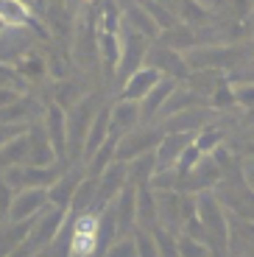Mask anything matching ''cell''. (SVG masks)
Segmentation results:
<instances>
[{
	"mask_svg": "<svg viewBox=\"0 0 254 257\" xmlns=\"http://www.w3.org/2000/svg\"><path fill=\"white\" fill-rule=\"evenodd\" d=\"M223 128H218L215 123H210V126H204L198 128V135H196V146L201 148L204 154H212L218 146H223Z\"/></svg>",
	"mask_w": 254,
	"mask_h": 257,
	"instance_id": "cell-16",
	"label": "cell"
},
{
	"mask_svg": "<svg viewBox=\"0 0 254 257\" xmlns=\"http://www.w3.org/2000/svg\"><path fill=\"white\" fill-rule=\"evenodd\" d=\"M6 28H9V26L3 23V20H0V37H3V31H6Z\"/></svg>",
	"mask_w": 254,
	"mask_h": 257,
	"instance_id": "cell-23",
	"label": "cell"
},
{
	"mask_svg": "<svg viewBox=\"0 0 254 257\" xmlns=\"http://www.w3.org/2000/svg\"><path fill=\"white\" fill-rule=\"evenodd\" d=\"M159 78H162V73H159L157 67L143 64L140 70H134L132 76L126 78V87H123L120 98H123V101H143V98H146L148 92L157 87Z\"/></svg>",
	"mask_w": 254,
	"mask_h": 257,
	"instance_id": "cell-8",
	"label": "cell"
},
{
	"mask_svg": "<svg viewBox=\"0 0 254 257\" xmlns=\"http://www.w3.org/2000/svg\"><path fill=\"white\" fill-rule=\"evenodd\" d=\"M143 123V112H140V101H117L112 103V132L117 135H126L129 128L140 126Z\"/></svg>",
	"mask_w": 254,
	"mask_h": 257,
	"instance_id": "cell-12",
	"label": "cell"
},
{
	"mask_svg": "<svg viewBox=\"0 0 254 257\" xmlns=\"http://www.w3.org/2000/svg\"><path fill=\"white\" fill-rule=\"evenodd\" d=\"M45 128H48V137H51L53 148H56V157L64 160L67 157V115L62 112L59 103H48V109H45Z\"/></svg>",
	"mask_w": 254,
	"mask_h": 257,
	"instance_id": "cell-9",
	"label": "cell"
},
{
	"mask_svg": "<svg viewBox=\"0 0 254 257\" xmlns=\"http://www.w3.org/2000/svg\"><path fill=\"white\" fill-rule=\"evenodd\" d=\"M0 20L6 23L9 28H37L39 34L45 37V31L34 23V17L28 14L26 3H20V0H0Z\"/></svg>",
	"mask_w": 254,
	"mask_h": 257,
	"instance_id": "cell-14",
	"label": "cell"
},
{
	"mask_svg": "<svg viewBox=\"0 0 254 257\" xmlns=\"http://www.w3.org/2000/svg\"><path fill=\"white\" fill-rule=\"evenodd\" d=\"M162 137H165V128L154 126V123H140V126L129 128L120 137V143H117V160L132 162L134 157L146 154V151H157Z\"/></svg>",
	"mask_w": 254,
	"mask_h": 257,
	"instance_id": "cell-3",
	"label": "cell"
},
{
	"mask_svg": "<svg viewBox=\"0 0 254 257\" xmlns=\"http://www.w3.org/2000/svg\"><path fill=\"white\" fill-rule=\"evenodd\" d=\"M84 176H87V174H81V171H64V174L59 176L51 187H48L53 204H62V207L70 210V201H73V196H76V190H78V185H81Z\"/></svg>",
	"mask_w": 254,
	"mask_h": 257,
	"instance_id": "cell-13",
	"label": "cell"
},
{
	"mask_svg": "<svg viewBox=\"0 0 254 257\" xmlns=\"http://www.w3.org/2000/svg\"><path fill=\"white\" fill-rule=\"evenodd\" d=\"M48 204H51V193H48V187H23V190L14 196V201H12L9 221L31 218V215L42 212Z\"/></svg>",
	"mask_w": 254,
	"mask_h": 257,
	"instance_id": "cell-6",
	"label": "cell"
},
{
	"mask_svg": "<svg viewBox=\"0 0 254 257\" xmlns=\"http://www.w3.org/2000/svg\"><path fill=\"white\" fill-rule=\"evenodd\" d=\"M210 123H212V106H190V109H182L176 115L165 117L162 128L165 132H198Z\"/></svg>",
	"mask_w": 254,
	"mask_h": 257,
	"instance_id": "cell-7",
	"label": "cell"
},
{
	"mask_svg": "<svg viewBox=\"0 0 254 257\" xmlns=\"http://www.w3.org/2000/svg\"><path fill=\"white\" fill-rule=\"evenodd\" d=\"M148 39L146 34L134 31V28L126 26V37H123V56H120V64H117V76L120 78H129L134 70H140L146 64V56H148Z\"/></svg>",
	"mask_w": 254,
	"mask_h": 257,
	"instance_id": "cell-5",
	"label": "cell"
},
{
	"mask_svg": "<svg viewBox=\"0 0 254 257\" xmlns=\"http://www.w3.org/2000/svg\"><path fill=\"white\" fill-rule=\"evenodd\" d=\"M243 123H246V126H254V109L246 112V120H243Z\"/></svg>",
	"mask_w": 254,
	"mask_h": 257,
	"instance_id": "cell-22",
	"label": "cell"
},
{
	"mask_svg": "<svg viewBox=\"0 0 254 257\" xmlns=\"http://www.w3.org/2000/svg\"><path fill=\"white\" fill-rule=\"evenodd\" d=\"M98 109H101V95H89L87 101L76 103L73 117H67V151L70 157H84V143H87V132L95 120Z\"/></svg>",
	"mask_w": 254,
	"mask_h": 257,
	"instance_id": "cell-2",
	"label": "cell"
},
{
	"mask_svg": "<svg viewBox=\"0 0 254 257\" xmlns=\"http://www.w3.org/2000/svg\"><path fill=\"white\" fill-rule=\"evenodd\" d=\"M235 98H237V106L246 112L254 109V81H237L235 84Z\"/></svg>",
	"mask_w": 254,
	"mask_h": 257,
	"instance_id": "cell-19",
	"label": "cell"
},
{
	"mask_svg": "<svg viewBox=\"0 0 254 257\" xmlns=\"http://www.w3.org/2000/svg\"><path fill=\"white\" fill-rule=\"evenodd\" d=\"M123 23H126L129 28H134V31H140V34H146V37H157L162 28H159V23L151 17V12H148L143 3H132V6L123 12Z\"/></svg>",
	"mask_w": 254,
	"mask_h": 257,
	"instance_id": "cell-15",
	"label": "cell"
},
{
	"mask_svg": "<svg viewBox=\"0 0 254 257\" xmlns=\"http://www.w3.org/2000/svg\"><path fill=\"white\" fill-rule=\"evenodd\" d=\"M12 190H14V187L6 182V176H0V221L6 218L9 210H12V201H14Z\"/></svg>",
	"mask_w": 254,
	"mask_h": 257,
	"instance_id": "cell-20",
	"label": "cell"
},
{
	"mask_svg": "<svg viewBox=\"0 0 254 257\" xmlns=\"http://www.w3.org/2000/svg\"><path fill=\"white\" fill-rule=\"evenodd\" d=\"M198 204V218L204 226V240L215 254L229 251V215L223 212V201L218 199V193L201 190L196 193Z\"/></svg>",
	"mask_w": 254,
	"mask_h": 257,
	"instance_id": "cell-1",
	"label": "cell"
},
{
	"mask_svg": "<svg viewBox=\"0 0 254 257\" xmlns=\"http://www.w3.org/2000/svg\"><path fill=\"white\" fill-rule=\"evenodd\" d=\"M146 64L148 67H157L159 73H165V76L176 78V81H187L190 76V62L176 51V48L165 45V42H157V45L148 48V56H146Z\"/></svg>",
	"mask_w": 254,
	"mask_h": 257,
	"instance_id": "cell-4",
	"label": "cell"
},
{
	"mask_svg": "<svg viewBox=\"0 0 254 257\" xmlns=\"http://www.w3.org/2000/svg\"><path fill=\"white\" fill-rule=\"evenodd\" d=\"M109 135H112V106H101L98 115H95V120H92V126H89V132H87V143H84V157L81 160L87 162L89 157L106 143Z\"/></svg>",
	"mask_w": 254,
	"mask_h": 257,
	"instance_id": "cell-10",
	"label": "cell"
},
{
	"mask_svg": "<svg viewBox=\"0 0 254 257\" xmlns=\"http://www.w3.org/2000/svg\"><path fill=\"white\" fill-rule=\"evenodd\" d=\"M14 70L20 73V76H26V78H39V76H45V64H42V59L39 56H26V59H20L17 62V67Z\"/></svg>",
	"mask_w": 254,
	"mask_h": 257,
	"instance_id": "cell-18",
	"label": "cell"
},
{
	"mask_svg": "<svg viewBox=\"0 0 254 257\" xmlns=\"http://www.w3.org/2000/svg\"><path fill=\"white\" fill-rule=\"evenodd\" d=\"M176 90V78H171V76H165V78H159L157 81V87H154L151 92H148L146 98L140 101V112H143V123H151V120H157V115H159V109L165 106V101H168V95Z\"/></svg>",
	"mask_w": 254,
	"mask_h": 257,
	"instance_id": "cell-11",
	"label": "cell"
},
{
	"mask_svg": "<svg viewBox=\"0 0 254 257\" xmlns=\"http://www.w3.org/2000/svg\"><path fill=\"white\" fill-rule=\"evenodd\" d=\"M243 154L254 157V140H251V143H246V146H243Z\"/></svg>",
	"mask_w": 254,
	"mask_h": 257,
	"instance_id": "cell-21",
	"label": "cell"
},
{
	"mask_svg": "<svg viewBox=\"0 0 254 257\" xmlns=\"http://www.w3.org/2000/svg\"><path fill=\"white\" fill-rule=\"evenodd\" d=\"M210 106H212V109H235V106H237L235 84L229 81V78H223V81L218 84V90L210 95Z\"/></svg>",
	"mask_w": 254,
	"mask_h": 257,
	"instance_id": "cell-17",
	"label": "cell"
}]
</instances>
